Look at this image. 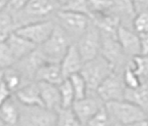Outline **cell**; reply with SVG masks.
Here are the masks:
<instances>
[{"label":"cell","instance_id":"1","mask_svg":"<svg viewBox=\"0 0 148 126\" xmlns=\"http://www.w3.org/2000/svg\"><path fill=\"white\" fill-rule=\"evenodd\" d=\"M60 7L56 0H30L23 10L12 14L16 24V29L35 22L49 20L55 16Z\"/></svg>","mask_w":148,"mask_h":126},{"label":"cell","instance_id":"13","mask_svg":"<svg viewBox=\"0 0 148 126\" xmlns=\"http://www.w3.org/2000/svg\"><path fill=\"white\" fill-rule=\"evenodd\" d=\"M84 63L76 44H72L60 63L64 77L68 79L74 74L80 73Z\"/></svg>","mask_w":148,"mask_h":126},{"label":"cell","instance_id":"25","mask_svg":"<svg viewBox=\"0 0 148 126\" xmlns=\"http://www.w3.org/2000/svg\"><path fill=\"white\" fill-rule=\"evenodd\" d=\"M72 84V87L74 89V93H75V99H81L83 97H86L88 94L90 90H88V83H86V79L83 78V76L81 73H77L72 75L70 78H68Z\"/></svg>","mask_w":148,"mask_h":126},{"label":"cell","instance_id":"5","mask_svg":"<svg viewBox=\"0 0 148 126\" xmlns=\"http://www.w3.org/2000/svg\"><path fill=\"white\" fill-rule=\"evenodd\" d=\"M71 40L69 35L60 26L56 25L51 36L46 40L45 43L39 46V48L47 62L60 64L70 46L73 44L71 43Z\"/></svg>","mask_w":148,"mask_h":126},{"label":"cell","instance_id":"11","mask_svg":"<svg viewBox=\"0 0 148 126\" xmlns=\"http://www.w3.org/2000/svg\"><path fill=\"white\" fill-rule=\"evenodd\" d=\"M101 54L110 62V64L113 66L114 71H118L119 67H123L125 69L127 64L131 61L125 62V57H127L125 55L117 38L108 35H102Z\"/></svg>","mask_w":148,"mask_h":126},{"label":"cell","instance_id":"32","mask_svg":"<svg viewBox=\"0 0 148 126\" xmlns=\"http://www.w3.org/2000/svg\"><path fill=\"white\" fill-rule=\"evenodd\" d=\"M1 88H0V101L1 104L6 101L7 99H12V91L9 89L8 87L6 86L4 82L1 81Z\"/></svg>","mask_w":148,"mask_h":126},{"label":"cell","instance_id":"26","mask_svg":"<svg viewBox=\"0 0 148 126\" xmlns=\"http://www.w3.org/2000/svg\"><path fill=\"white\" fill-rule=\"evenodd\" d=\"M59 88H60L61 97H62V108H72L76 99H75L74 89L69 79H65L59 85Z\"/></svg>","mask_w":148,"mask_h":126},{"label":"cell","instance_id":"19","mask_svg":"<svg viewBox=\"0 0 148 126\" xmlns=\"http://www.w3.org/2000/svg\"><path fill=\"white\" fill-rule=\"evenodd\" d=\"M110 14H114L120 20L127 21L131 20L134 22V18L137 14L136 4H135L134 0H113V4L110 9Z\"/></svg>","mask_w":148,"mask_h":126},{"label":"cell","instance_id":"34","mask_svg":"<svg viewBox=\"0 0 148 126\" xmlns=\"http://www.w3.org/2000/svg\"><path fill=\"white\" fill-rule=\"evenodd\" d=\"M9 1L10 0H0V7H1V9L5 8V6L8 4Z\"/></svg>","mask_w":148,"mask_h":126},{"label":"cell","instance_id":"6","mask_svg":"<svg viewBox=\"0 0 148 126\" xmlns=\"http://www.w3.org/2000/svg\"><path fill=\"white\" fill-rule=\"evenodd\" d=\"M56 122L57 112L55 111L43 106H24L20 104L18 126H56Z\"/></svg>","mask_w":148,"mask_h":126},{"label":"cell","instance_id":"20","mask_svg":"<svg viewBox=\"0 0 148 126\" xmlns=\"http://www.w3.org/2000/svg\"><path fill=\"white\" fill-rule=\"evenodd\" d=\"M125 99L143 109L148 115V83L143 82L137 88H127Z\"/></svg>","mask_w":148,"mask_h":126},{"label":"cell","instance_id":"27","mask_svg":"<svg viewBox=\"0 0 148 126\" xmlns=\"http://www.w3.org/2000/svg\"><path fill=\"white\" fill-rule=\"evenodd\" d=\"M133 29L138 34L148 33V7L137 8V14L133 22Z\"/></svg>","mask_w":148,"mask_h":126},{"label":"cell","instance_id":"8","mask_svg":"<svg viewBox=\"0 0 148 126\" xmlns=\"http://www.w3.org/2000/svg\"><path fill=\"white\" fill-rule=\"evenodd\" d=\"M56 25L57 24L55 20L49 18V20L35 22V23L20 27L18 29H16V33L34 43L35 45L41 46L51 36Z\"/></svg>","mask_w":148,"mask_h":126},{"label":"cell","instance_id":"33","mask_svg":"<svg viewBox=\"0 0 148 126\" xmlns=\"http://www.w3.org/2000/svg\"><path fill=\"white\" fill-rule=\"evenodd\" d=\"M141 44V55H148V33L139 34Z\"/></svg>","mask_w":148,"mask_h":126},{"label":"cell","instance_id":"2","mask_svg":"<svg viewBox=\"0 0 148 126\" xmlns=\"http://www.w3.org/2000/svg\"><path fill=\"white\" fill-rule=\"evenodd\" d=\"M105 108L113 123L138 125L148 117L147 113L143 109L125 99L106 103Z\"/></svg>","mask_w":148,"mask_h":126},{"label":"cell","instance_id":"35","mask_svg":"<svg viewBox=\"0 0 148 126\" xmlns=\"http://www.w3.org/2000/svg\"><path fill=\"white\" fill-rule=\"evenodd\" d=\"M138 126H148V120H144V121H142L141 123H139Z\"/></svg>","mask_w":148,"mask_h":126},{"label":"cell","instance_id":"28","mask_svg":"<svg viewBox=\"0 0 148 126\" xmlns=\"http://www.w3.org/2000/svg\"><path fill=\"white\" fill-rule=\"evenodd\" d=\"M16 64V61L6 42L1 41V43H0V66H1V69L14 67Z\"/></svg>","mask_w":148,"mask_h":126},{"label":"cell","instance_id":"21","mask_svg":"<svg viewBox=\"0 0 148 126\" xmlns=\"http://www.w3.org/2000/svg\"><path fill=\"white\" fill-rule=\"evenodd\" d=\"M24 77L22 73L18 71L16 67H9L6 69H1V81L6 84V86L12 92H16L23 85Z\"/></svg>","mask_w":148,"mask_h":126},{"label":"cell","instance_id":"24","mask_svg":"<svg viewBox=\"0 0 148 126\" xmlns=\"http://www.w3.org/2000/svg\"><path fill=\"white\" fill-rule=\"evenodd\" d=\"M123 78L127 88H137L143 83V79L135 71L132 60L130 61L123 70Z\"/></svg>","mask_w":148,"mask_h":126},{"label":"cell","instance_id":"4","mask_svg":"<svg viewBox=\"0 0 148 126\" xmlns=\"http://www.w3.org/2000/svg\"><path fill=\"white\" fill-rule=\"evenodd\" d=\"M114 72L113 66L102 54L84 63L81 75L88 83L90 92H96L103 81Z\"/></svg>","mask_w":148,"mask_h":126},{"label":"cell","instance_id":"31","mask_svg":"<svg viewBox=\"0 0 148 126\" xmlns=\"http://www.w3.org/2000/svg\"><path fill=\"white\" fill-rule=\"evenodd\" d=\"M30 0H10L8 2V4L5 6V8L7 12H9L12 14H16L18 12L23 10L24 7L27 5V3L29 2Z\"/></svg>","mask_w":148,"mask_h":126},{"label":"cell","instance_id":"14","mask_svg":"<svg viewBox=\"0 0 148 126\" xmlns=\"http://www.w3.org/2000/svg\"><path fill=\"white\" fill-rule=\"evenodd\" d=\"M40 89V95L43 106L51 111L58 112L62 109V97L59 85L46 82H37Z\"/></svg>","mask_w":148,"mask_h":126},{"label":"cell","instance_id":"12","mask_svg":"<svg viewBox=\"0 0 148 126\" xmlns=\"http://www.w3.org/2000/svg\"><path fill=\"white\" fill-rule=\"evenodd\" d=\"M117 40L123 47L125 55L131 60L135 57L141 55L140 36L131 28L120 26L117 32Z\"/></svg>","mask_w":148,"mask_h":126},{"label":"cell","instance_id":"7","mask_svg":"<svg viewBox=\"0 0 148 126\" xmlns=\"http://www.w3.org/2000/svg\"><path fill=\"white\" fill-rule=\"evenodd\" d=\"M76 46L84 62H88L101 54L102 33L99 28L92 23L88 29L77 40Z\"/></svg>","mask_w":148,"mask_h":126},{"label":"cell","instance_id":"29","mask_svg":"<svg viewBox=\"0 0 148 126\" xmlns=\"http://www.w3.org/2000/svg\"><path fill=\"white\" fill-rule=\"evenodd\" d=\"M112 120L107 112L105 106L86 123V126H111Z\"/></svg>","mask_w":148,"mask_h":126},{"label":"cell","instance_id":"10","mask_svg":"<svg viewBox=\"0 0 148 126\" xmlns=\"http://www.w3.org/2000/svg\"><path fill=\"white\" fill-rule=\"evenodd\" d=\"M105 106V103L100 99V96L97 94V92L90 91L88 94L81 99H77L74 101L72 109L77 115L82 124L84 126L86 125L88 121L92 119L100 110Z\"/></svg>","mask_w":148,"mask_h":126},{"label":"cell","instance_id":"15","mask_svg":"<svg viewBox=\"0 0 148 126\" xmlns=\"http://www.w3.org/2000/svg\"><path fill=\"white\" fill-rule=\"evenodd\" d=\"M4 42H6V44L8 45L16 63L25 57H27L28 54H30L32 51H34L38 47L28 39L22 37L21 35L16 34V32L12 33Z\"/></svg>","mask_w":148,"mask_h":126},{"label":"cell","instance_id":"16","mask_svg":"<svg viewBox=\"0 0 148 126\" xmlns=\"http://www.w3.org/2000/svg\"><path fill=\"white\" fill-rule=\"evenodd\" d=\"M65 79L59 63L46 62L38 69L35 75L36 82H46L55 85H60Z\"/></svg>","mask_w":148,"mask_h":126},{"label":"cell","instance_id":"3","mask_svg":"<svg viewBox=\"0 0 148 126\" xmlns=\"http://www.w3.org/2000/svg\"><path fill=\"white\" fill-rule=\"evenodd\" d=\"M55 22L65 32L70 36L71 39H77L88 29L92 24V18L86 14L59 9L56 12Z\"/></svg>","mask_w":148,"mask_h":126},{"label":"cell","instance_id":"36","mask_svg":"<svg viewBox=\"0 0 148 126\" xmlns=\"http://www.w3.org/2000/svg\"><path fill=\"white\" fill-rule=\"evenodd\" d=\"M111 126H138V125H123V124H120V123H112Z\"/></svg>","mask_w":148,"mask_h":126},{"label":"cell","instance_id":"17","mask_svg":"<svg viewBox=\"0 0 148 126\" xmlns=\"http://www.w3.org/2000/svg\"><path fill=\"white\" fill-rule=\"evenodd\" d=\"M14 93L18 103L24 106H43L39 86L36 81L23 85Z\"/></svg>","mask_w":148,"mask_h":126},{"label":"cell","instance_id":"30","mask_svg":"<svg viewBox=\"0 0 148 126\" xmlns=\"http://www.w3.org/2000/svg\"><path fill=\"white\" fill-rule=\"evenodd\" d=\"M135 71L142 79H148V55H138L132 59Z\"/></svg>","mask_w":148,"mask_h":126},{"label":"cell","instance_id":"37","mask_svg":"<svg viewBox=\"0 0 148 126\" xmlns=\"http://www.w3.org/2000/svg\"><path fill=\"white\" fill-rule=\"evenodd\" d=\"M147 120H148V117H147Z\"/></svg>","mask_w":148,"mask_h":126},{"label":"cell","instance_id":"22","mask_svg":"<svg viewBox=\"0 0 148 126\" xmlns=\"http://www.w3.org/2000/svg\"><path fill=\"white\" fill-rule=\"evenodd\" d=\"M16 31V24L14 18L6 9H1L0 16V40L5 41L12 33Z\"/></svg>","mask_w":148,"mask_h":126},{"label":"cell","instance_id":"23","mask_svg":"<svg viewBox=\"0 0 148 126\" xmlns=\"http://www.w3.org/2000/svg\"><path fill=\"white\" fill-rule=\"evenodd\" d=\"M56 126H84L72 108H62L57 112Z\"/></svg>","mask_w":148,"mask_h":126},{"label":"cell","instance_id":"18","mask_svg":"<svg viewBox=\"0 0 148 126\" xmlns=\"http://www.w3.org/2000/svg\"><path fill=\"white\" fill-rule=\"evenodd\" d=\"M0 118H1V124L4 126H18L20 105H16L12 97L1 104Z\"/></svg>","mask_w":148,"mask_h":126},{"label":"cell","instance_id":"9","mask_svg":"<svg viewBox=\"0 0 148 126\" xmlns=\"http://www.w3.org/2000/svg\"><path fill=\"white\" fill-rule=\"evenodd\" d=\"M125 89L127 86L123 78V72L120 73L118 71H114L103 81L96 92L100 99L106 104L125 99Z\"/></svg>","mask_w":148,"mask_h":126}]
</instances>
